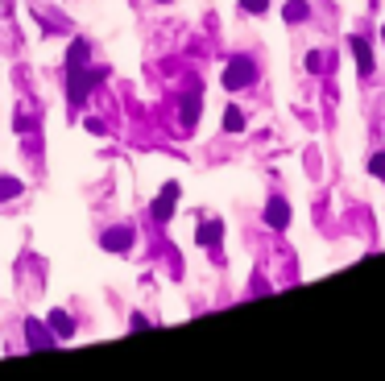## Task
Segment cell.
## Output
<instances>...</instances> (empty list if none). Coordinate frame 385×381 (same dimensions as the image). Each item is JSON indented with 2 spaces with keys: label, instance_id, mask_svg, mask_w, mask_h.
I'll return each mask as SVG.
<instances>
[{
  "label": "cell",
  "instance_id": "cell-1",
  "mask_svg": "<svg viewBox=\"0 0 385 381\" xmlns=\"http://www.w3.org/2000/svg\"><path fill=\"white\" fill-rule=\"evenodd\" d=\"M104 83V71L100 67H67V99L71 108H83L87 95Z\"/></svg>",
  "mask_w": 385,
  "mask_h": 381
},
{
  "label": "cell",
  "instance_id": "cell-2",
  "mask_svg": "<svg viewBox=\"0 0 385 381\" xmlns=\"http://www.w3.org/2000/svg\"><path fill=\"white\" fill-rule=\"evenodd\" d=\"M253 79H257L253 58H232V62L224 67V88H228V92H241V88H249Z\"/></svg>",
  "mask_w": 385,
  "mask_h": 381
},
{
  "label": "cell",
  "instance_id": "cell-3",
  "mask_svg": "<svg viewBox=\"0 0 385 381\" xmlns=\"http://www.w3.org/2000/svg\"><path fill=\"white\" fill-rule=\"evenodd\" d=\"M25 340H29L34 352L38 348H58V335L50 332V324H38V319H25Z\"/></svg>",
  "mask_w": 385,
  "mask_h": 381
},
{
  "label": "cell",
  "instance_id": "cell-4",
  "mask_svg": "<svg viewBox=\"0 0 385 381\" xmlns=\"http://www.w3.org/2000/svg\"><path fill=\"white\" fill-rule=\"evenodd\" d=\"M174 199H178V183H166L162 195L154 199V220H162V224L170 220V216H174Z\"/></svg>",
  "mask_w": 385,
  "mask_h": 381
},
{
  "label": "cell",
  "instance_id": "cell-5",
  "mask_svg": "<svg viewBox=\"0 0 385 381\" xmlns=\"http://www.w3.org/2000/svg\"><path fill=\"white\" fill-rule=\"evenodd\" d=\"M265 224H269V228H286V224H290V203H286L282 195L269 199V207H265Z\"/></svg>",
  "mask_w": 385,
  "mask_h": 381
},
{
  "label": "cell",
  "instance_id": "cell-6",
  "mask_svg": "<svg viewBox=\"0 0 385 381\" xmlns=\"http://www.w3.org/2000/svg\"><path fill=\"white\" fill-rule=\"evenodd\" d=\"M100 244H104L108 253H125L128 244H133V228H108V233L100 237Z\"/></svg>",
  "mask_w": 385,
  "mask_h": 381
},
{
  "label": "cell",
  "instance_id": "cell-7",
  "mask_svg": "<svg viewBox=\"0 0 385 381\" xmlns=\"http://www.w3.org/2000/svg\"><path fill=\"white\" fill-rule=\"evenodd\" d=\"M219 237H224V224H219V220H203V224H199V233H195V240H199L203 249H215Z\"/></svg>",
  "mask_w": 385,
  "mask_h": 381
},
{
  "label": "cell",
  "instance_id": "cell-8",
  "mask_svg": "<svg viewBox=\"0 0 385 381\" xmlns=\"http://www.w3.org/2000/svg\"><path fill=\"white\" fill-rule=\"evenodd\" d=\"M50 332L58 335V340H67V335H75V319L67 311H50Z\"/></svg>",
  "mask_w": 385,
  "mask_h": 381
},
{
  "label": "cell",
  "instance_id": "cell-9",
  "mask_svg": "<svg viewBox=\"0 0 385 381\" xmlns=\"http://www.w3.org/2000/svg\"><path fill=\"white\" fill-rule=\"evenodd\" d=\"M352 54H356V62H360V75H373V54H369V46H365L360 38H352Z\"/></svg>",
  "mask_w": 385,
  "mask_h": 381
},
{
  "label": "cell",
  "instance_id": "cell-10",
  "mask_svg": "<svg viewBox=\"0 0 385 381\" xmlns=\"http://www.w3.org/2000/svg\"><path fill=\"white\" fill-rule=\"evenodd\" d=\"M87 42L83 38H75V42H71V50H67V67H87Z\"/></svg>",
  "mask_w": 385,
  "mask_h": 381
},
{
  "label": "cell",
  "instance_id": "cell-11",
  "mask_svg": "<svg viewBox=\"0 0 385 381\" xmlns=\"http://www.w3.org/2000/svg\"><path fill=\"white\" fill-rule=\"evenodd\" d=\"M195 120H199V92H191L187 95V104H182V125L195 129Z\"/></svg>",
  "mask_w": 385,
  "mask_h": 381
},
{
  "label": "cell",
  "instance_id": "cell-12",
  "mask_svg": "<svg viewBox=\"0 0 385 381\" xmlns=\"http://www.w3.org/2000/svg\"><path fill=\"white\" fill-rule=\"evenodd\" d=\"M25 190V183L21 179H13V174H0V199H17Z\"/></svg>",
  "mask_w": 385,
  "mask_h": 381
},
{
  "label": "cell",
  "instance_id": "cell-13",
  "mask_svg": "<svg viewBox=\"0 0 385 381\" xmlns=\"http://www.w3.org/2000/svg\"><path fill=\"white\" fill-rule=\"evenodd\" d=\"M306 13H311V8H306V4H302V0H290V4H286V13H282V17H286V21H290V25H299V21H306Z\"/></svg>",
  "mask_w": 385,
  "mask_h": 381
},
{
  "label": "cell",
  "instance_id": "cell-14",
  "mask_svg": "<svg viewBox=\"0 0 385 381\" xmlns=\"http://www.w3.org/2000/svg\"><path fill=\"white\" fill-rule=\"evenodd\" d=\"M224 129H228V133H241V129H245V112H241V108H228V112H224Z\"/></svg>",
  "mask_w": 385,
  "mask_h": 381
},
{
  "label": "cell",
  "instance_id": "cell-15",
  "mask_svg": "<svg viewBox=\"0 0 385 381\" xmlns=\"http://www.w3.org/2000/svg\"><path fill=\"white\" fill-rule=\"evenodd\" d=\"M369 170H373V179H385V153H373L369 158Z\"/></svg>",
  "mask_w": 385,
  "mask_h": 381
},
{
  "label": "cell",
  "instance_id": "cell-16",
  "mask_svg": "<svg viewBox=\"0 0 385 381\" xmlns=\"http://www.w3.org/2000/svg\"><path fill=\"white\" fill-rule=\"evenodd\" d=\"M265 4H269V0H241L245 13H265Z\"/></svg>",
  "mask_w": 385,
  "mask_h": 381
},
{
  "label": "cell",
  "instance_id": "cell-17",
  "mask_svg": "<svg viewBox=\"0 0 385 381\" xmlns=\"http://www.w3.org/2000/svg\"><path fill=\"white\" fill-rule=\"evenodd\" d=\"M306 67H311V71H319V67H323V54H319V50H315V54H306Z\"/></svg>",
  "mask_w": 385,
  "mask_h": 381
},
{
  "label": "cell",
  "instance_id": "cell-18",
  "mask_svg": "<svg viewBox=\"0 0 385 381\" xmlns=\"http://www.w3.org/2000/svg\"><path fill=\"white\" fill-rule=\"evenodd\" d=\"M162 4H166V0H162Z\"/></svg>",
  "mask_w": 385,
  "mask_h": 381
}]
</instances>
